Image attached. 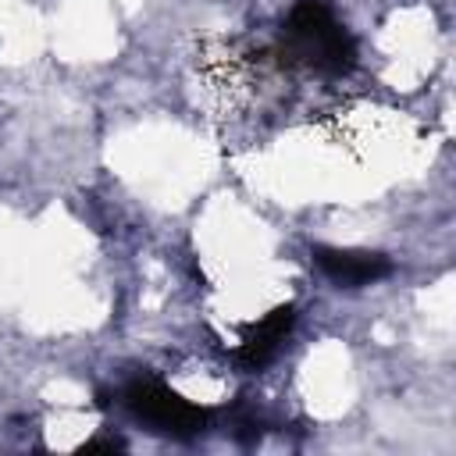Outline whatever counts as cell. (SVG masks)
<instances>
[{"instance_id": "6da1fadb", "label": "cell", "mask_w": 456, "mask_h": 456, "mask_svg": "<svg viewBox=\"0 0 456 456\" xmlns=\"http://www.w3.org/2000/svg\"><path fill=\"white\" fill-rule=\"evenodd\" d=\"M281 53L321 75H346L356 64V43L324 0H299L281 25Z\"/></svg>"}, {"instance_id": "7a4b0ae2", "label": "cell", "mask_w": 456, "mask_h": 456, "mask_svg": "<svg viewBox=\"0 0 456 456\" xmlns=\"http://www.w3.org/2000/svg\"><path fill=\"white\" fill-rule=\"evenodd\" d=\"M125 406H128L132 417H139L153 431H164V435H175V438H192L210 420V413L203 406L189 403L185 395H178L175 388H167L157 378L132 381L125 388Z\"/></svg>"}, {"instance_id": "3957f363", "label": "cell", "mask_w": 456, "mask_h": 456, "mask_svg": "<svg viewBox=\"0 0 456 456\" xmlns=\"http://www.w3.org/2000/svg\"><path fill=\"white\" fill-rule=\"evenodd\" d=\"M314 264L321 267L324 278H331L342 289H360L374 285L392 274V260L385 253L370 249H338V246H314Z\"/></svg>"}, {"instance_id": "277c9868", "label": "cell", "mask_w": 456, "mask_h": 456, "mask_svg": "<svg viewBox=\"0 0 456 456\" xmlns=\"http://www.w3.org/2000/svg\"><path fill=\"white\" fill-rule=\"evenodd\" d=\"M296 324V306H274L271 314H264L256 324L246 328V335L239 338V349H235V360L249 370H260L264 363H271L281 349V342L289 338Z\"/></svg>"}]
</instances>
